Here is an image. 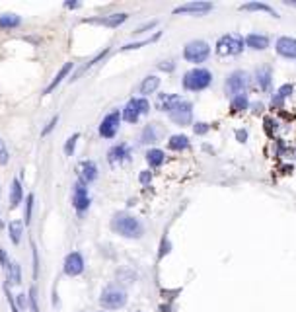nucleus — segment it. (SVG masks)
I'll return each instance as SVG.
<instances>
[{"label": "nucleus", "instance_id": "obj_41", "mask_svg": "<svg viewBox=\"0 0 296 312\" xmlns=\"http://www.w3.org/2000/svg\"><path fill=\"white\" fill-rule=\"evenodd\" d=\"M0 263H2V267H6L8 263H6V256H4V250L0 248Z\"/></svg>", "mask_w": 296, "mask_h": 312}, {"label": "nucleus", "instance_id": "obj_11", "mask_svg": "<svg viewBox=\"0 0 296 312\" xmlns=\"http://www.w3.org/2000/svg\"><path fill=\"white\" fill-rule=\"evenodd\" d=\"M275 49L284 59H296V39L292 37H279L275 43Z\"/></svg>", "mask_w": 296, "mask_h": 312}, {"label": "nucleus", "instance_id": "obj_3", "mask_svg": "<svg viewBox=\"0 0 296 312\" xmlns=\"http://www.w3.org/2000/svg\"><path fill=\"white\" fill-rule=\"evenodd\" d=\"M244 39L240 35H222L218 41H216V53L220 57H234V55H240L244 51Z\"/></svg>", "mask_w": 296, "mask_h": 312}, {"label": "nucleus", "instance_id": "obj_28", "mask_svg": "<svg viewBox=\"0 0 296 312\" xmlns=\"http://www.w3.org/2000/svg\"><path fill=\"white\" fill-rule=\"evenodd\" d=\"M247 107H249V102L246 94H238L232 98V111H246Z\"/></svg>", "mask_w": 296, "mask_h": 312}, {"label": "nucleus", "instance_id": "obj_29", "mask_svg": "<svg viewBox=\"0 0 296 312\" xmlns=\"http://www.w3.org/2000/svg\"><path fill=\"white\" fill-rule=\"evenodd\" d=\"M20 18L16 14H4L0 16V28H18L20 26Z\"/></svg>", "mask_w": 296, "mask_h": 312}, {"label": "nucleus", "instance_id": "obj_40", "mask_svg": "<svg viewBox=\"0 0 296 312\" xmlns=\"http://www.w3.org/2000/svg\"><path fill=\"white\" fill-rule=\"evenodd\" d=\"M236 137H238V139L244 142V140L247 139V133H246V131H236Z\"/></svg>", "mask_w": 296, "mask_h": 312}, {"label": "nucleus", "instance_id": "obj_43", "mask_svg": "<svg viewBox=\"0 0 296 312\" xmlns=\"http://www.w3.org/2000/svg\"><path fill=\"white\" fill-rule=\"evenodd\" d=\"M286 4L288 6H296V0H286Z\"/></svg>", "mask_w": 296, "mask_h": 312}, {"label": "nucleus", "instance_id": "obj_30", "mask_svg": "<svg viewBox=\"0 0 296 312\" xmlns=\"http://www.w3.org/2000/svg\"><path fill=\"white\" fill-rule=\"evenodd\" d=\"M6 269H8V281H12L14 285H20V281H22V277H20V265L14 261V263H8Z\"/></svg>", "mask_w": 296, "mask_h": 312}, {"label": "nucleus", "instance_id": "obj_18", "mask_svg": "<svg viewBox=\"0 0 296 312\" xmlns=\"http://www.w3.org/2000/svg\"><path fill=\"white\" fill-rule=\"evenodd\" d=\"M242 10H251V12H265L273 18H279V14L269 6V4H263V2H246L242 4Z\"/></svg>", "mask_w": 296, "mask_h": 312}, {"label": "nucleus", "instance_id": "obj_6", "mask_svg": "<svg viewBox=\"0 0 296 312\" xmlns=\"http://www.w3.org/2000/svg\"><path fill=\"white\" fill-rule=\"evenodd\" d=\"M148 109H150V104H148L144 98H134V100H131V102L125 105L123 117H125V121H129V123H136V121H138V115H140V113H148Z\"/></svg>", "mask_w": 296, "mask_h": 312}, {"label": "nucleus", "instance_id": "obj_31", "mask_svg": "<svg viewBox=\"0 0 296 312\" xmlns=\"http://www.w3.org/2000/svg\"><path fill=\"white\" fill-rule=\"evenodd\" d=\"M158 139V135H156V129L152 127V125H148L144 131H142V142H154Z\"/></svg>", "mask_w": 296, "mask_h": 312}, {"label": "nucleus", "instance_id": "obj_14", "mask_svg": "<svg viewBox=\"0 0 296 312\" xmlns=\"http://www.w3.org/2000/svg\"><path fill=\"white\" fill-rule=\"evenodd\" d=\"M96 176H98V166H96L92 160H84V162L80 164V178H82V182H84V184H90V182L96 180Z\"/></svg>", "mask_w": 296, "mask_h": 312}, {"label": "nucleus", "instance_id": "obj_10", "mask_svg": "<svg viewBox=\"0 0 296 312\" xmlns=\"http://www.w3.org/2000/svg\"><path fill=\"white\" fill-rule=\"evenodd\" d=\"M82 271H84V260H82V256H80L78 252L68 254L66 260H65V273L70 275V277H76V275H80Z\"/></svg>", "mask_w": 296, "mask_h": 312}, {"label": "nucleus", "instance_id": "obj_36", "mask_svg": "<svg viewBox=\"0 0 296 312\" xmlns=\"http://www.w3.org/2000/svg\"><path fill=\"white\" fill-rule=\"evenodd\" d=\"M26 306H28V296L22 293V295H18V308H20V310H26Z\"/></svg>", "mask_w": 296, "mask_h": 312}, {"label": "nucleus", "instance_id": "obj_4", "mask_svg": "<svg viewBox=\"0 0 296 312\" xmlns=\"http://www.w3.org/2000/svg\"><path fill=\"white\" fill-rule=\"evenodd\" d=\"M99 302H101V306H103V308L117 310V308L125 306V302H127V295H125V291H121V289H117V287H107V289L101 293Z\"/></svg>", "mask_w": 296, "mask_h": 312}, {"label": "nucleus", "instance_id": "obj_26", "mask_svg": "<svg viewBox=\"0 0 296 312\" xmlns=\"http://www.w3.org/2000/svg\"><path fill=\"white\" fill-rule=\"evenodd\" d=\"M70 69H72V63H66V65H65V67L59 70V74L53 78V82H51V84L45 88V94H49L51 90H55V88H57V84H59V82H61V80H63V78H65V76L70 72Z\"/></svg>", "mask_w": 296, "mask_h": 312}, {"label": "nucleus", "instance_id": "obj_24", "mask_svg": "<svg viewBox=\"0 0 296 312\" xmlns=\"http://www.w3.org/2000/svg\"><path fill=\"white\" fill-rule=\"evenodd\" d=\"M255 80H257V84H259L261 90H269V88H271V72H269L267 69H259V70L255 72Z\"/></svg>", "mask_w": 296, "mask_h": 312}, {"label": "nucleus", "instance_id": "obj_17", "mask_svg": "<svg viewBox=\"0 0 296 312\" xmlns=\"http://www.w3.org/2000/svg\"><path fill=\"white\" fill-rule=\"evenodd\" d=\"M127 156H129V146H127V144H117V146H113V148L107 152V160H109L111 164H115V162L125 160Z\"/></svg>", "mask_w": 296, "mask_h": 312}, {"label": "nucleus", "instance_id": "obj_27", "mask_svg": "<svg viewBox=\"0 0 296 312\" xmlns=\"http://www.w3.org/2000/svg\"><path fill=\"white\" fill-rule=\"evenodd\" d=\"M22 230H24V226H22L20 221H12V223L8 225V232H10V238H12L14 244H20V240H22Z\"/></svg>", "mask_w": 296, "mask_h": 312}, {"label": "nucleus", "instance_id": "obj_9", "mask_svg": "<svg viewBox=\"0 0 296 312\" xmlns=\"http://www.w3.org/2000/svg\"><path fill=\"white\" fill-rule=\"evenodd\" d=\"M119 121H121L119 111H111L109 115H105L103 121H101V125H99V135L105 137V139L115 137V133H117V129H119Z\"/></svg>", "mask_w": 296, "mask_h": 312}, {"label": "nucleus", "instance_id": "obj_5", "mask_svg": "<svg viewBox=\"0 0 296 312\" xmlns=\"http://www.w3.org/2000/svg\"><path fill=\"white\" fill-rule=\"evenodd\" d=\"M211 55V47L207 41H191L183 49V57L189 63H203Z\"/></svg>", "mask_w": 296, "mask_h": 312}, {"label": "nucleus", "instance_id": "obj_21", "mask_svg": "<svg viewBox=\"0 0 296 312\" xmlns=\"http://www.w3.org/2000/svg\"><path fill=\"white\" fill-rule=\"evenodd\" d=\"M168 146L172 150H185L189 146V139L185 135H174L170 140H168Z\"/></svg>", "mask_w": 296, "mask_h": 312}, {"label": "nucleus", "instance_id": "obj_35", "mask_svg": "<svg viewBox=\"0 0 296 312\" xmlns=\"http://www.w3.org/2000/svg\"><path fill=\"white\" fill-rule=\"evenodd\" d=\"M193 131H195L197 135H205V133L209 131V125H207V123H195V125H193Z\"/></svg>", "mask_w": 296, "mask_h": 312}, {"label": "nucleus", "instance_id": "obj_19", "mask_svg": "<svg viewBox=\"0 0 296 312\" xmlns=\"http://www.w3.org/2000/svg\"><path fill=\"white\" fill-rule=\"evenodd\" d=\"M127 20V14H111L107 18H99V20H90V22H96V24H103L107 28H117L121 26L123 22Z\"/></svg>", "mask_w": 296, "mask_h": 312}, {"label": "nucleus", "instance_id": "obj_7", "mask_svg": "<svg viewBox=\"0 0 296 312\" xmlns=\"http://www.w3.org/2000/svg\"><path fill=\"white\" fill-rule=\"evenodd\" d=\"M247 86V74L246 72H242V70H236V72H232L228 78H226V86H224V90H226V94L228 96H238V94H242L244 92V88Z\"/></svg>", "mask_w": 296, "mask_h": 312}, {"label": "nucleus", "instance_id": "obj_2", "mask_svg": "<svg viewBox=\"0 0 296 312\" xmlns=\"http://www.w3.org/2000/svg\"><path fill=\"white\" fill-rule=\"evenodd\" d=\"M213 82V74L207 69H193L183 76V88L191 92H201L209 88Z\"/></svg>", "mask_w": 296, "mask_h": 312}, {"label": "nucleus", "instance_id": "obj_8", "mask_svg": "<svg viewBox=\"0 0 296 312\" xmlns=\"http://www.w3.org/2000/svg\"><path fill=\"white\" fill-rule=\"evenodd\" d=\"M170 117H172V121L174 123H178V125H189L191 123V117H193V105L189 104V102H180V104H176V107L170 111Z\"/></svg>", "mask_w": 296, "mask_h": 312}, {"label": "nucleus", "instance_id": "obj_23", "mask_svg": "<svg viewBox=\"0 0 296 312\" xmlns=\"http://www.w3.org/2000/svg\"><path fill=\"white\" fill-rule=\"evenodd\" d=\"M146 160H148V164H150V166L158 168V166L164 162V152H162V150H158V148L148 150V152H146Z\"/></svg>", "mask_w": 296, "mask_h": 312}, {"label": "nucleus", "instance_id": "obj_15", "mask_svg": "<svg viewBox=\"0 0 296 312\" xmlns=\"http://www.w3.org/2000/svg\"><path fill=\"white\" fill-rule=\"evenodd\" d=\"M246 45L251 47V49H255V51H263V49H267V45H269V37H267V35H261V34H249V35L246 37Z\"/></svg>", "mask_w": 296, "mask_h": 312}, {"label": "nucleus", "instance_id": "obj_16", "mask_svg": "<svg viewBox=\"0 0 296 312\" xmlns=\"http://www.w3.org/2000/svg\"><path fill=\"white\" fill-rule=\"evenodd\" d=\"M181 102V98L180 96H174V94H162L160 98H158V102H156V105L162 109V111H172L174 107H176V104H180Z\"/></svg>", "mask_w": 296, "mask_h": 312}, {"label": "nucleus", "instance_id": "obj_20", "mask_svg": "<svg viewBox=\"0 0 296 312\" xmlns=\"http://www.w3.org/2000/svg\"><path fill=\"white\" fill-rule=\"evenodd\" d=\"M158 86H160V78L158 76H146L144 80H142V84H140V94H152V92H156L158 90Z\"/></svg>", "mask_w": 296, "mask_h": 312}, {"label": "nucleus", "instance_id": "obj_32", "mask_svg": "<svg viewBox=\"0 0 296 312\" xmlns=\"http://www.w3.org/2000/svg\"><path fill=\"white\" fill-rule=\"evenodd\" d=\"M78 137H80V135H78V133H74V135L66 140V144H65V154H66V156H70V154H72V150H74V146H76Z\"/></svg>", "mask_w": 296, "mask_h": 312}, {"label": "nucleus", "instance_id": "obj_13", "mask_svg": "<svg viewBox=\"0 0 296 312\" xmlns=\"http://www.w3.org/2000/svg\"><path fill=\"white\" fill-rule=\"evenodd\" d=\"M72 203H74V207H76L78 211H84V209H88V205H90V197H88V190H86L84 182H78V184L74 186Z\"/></svg>", "mask_w": 296, "mask_h": 312}, {"label": "nucleus", "instance_id": "obj_38", "mask_svg": "<svg viewBox=\"0 0 296 312\" xmlns=\"http://www.w3.org/2000/svg\"><path fill=\"white\" fill-rule=\"evenodd\" d=\"M57 121H59V115H57V117H53V119H51V123H49V125H47V127H45V129H43V133H41V135H47V133H49V131H51V129H53V127H55V125H57Z\"/></svg>", "mask_w": 296, "mask_h": 312}, {"label": "nucleus", "instance_id": "obj_34", "mask_svg": "<svg viewBox=\"0 0 296 312\" xmlns=\"http://www.w3.org/2000/svg\"><path fill=\"white\" fill-rule=\"evenodd\" d=\"M8 162V150L4 146V142L0 140V164H6Z\"/></svg>", "mask_w": 296, "mask_h": 312}, {"label": "nucleus", "instance_id": "obj_12", "mask_svg": "<svg viewBox=\"0 0 296 312\" xmlns=\"http://www.w3.org/2000/svg\"><path fill=\"white\" fill-rule=\"evenodd\" d=\"M209 10H213L211 2H187V4L178 6L174 14H205Z\"/></svg>", "mask_w": 296, "mask_h": 312}, {"label": "nucleus", "instance_id": "obj_22", "mask_svg": "<svg viewBox=\"0 0 296 312\" xmlns=\"http://www.w3.org/2000/svg\"><path fill=\"white\" fill-rule=\"evenodd\" d=\"M20 201H22V184L20 180H14L10 188V207H18Z\"/></svg>", "mask_w": 296, "mask_h": 312}, {"label": "nucleus", "instance_id": "obj_44", "mask_svg": "<svg viewBox=\"0 0 296 312\" xmlns=\"http://www.w3.org/2000/svg\"><path fill=\"white\" fill-rule=\"evenodd\" d=\"M66 6H68V8H76L78 4H76V2H66Z\"/></svg>", "mask_w": 296, "mask_h": 312}, {"label": "nucleus", "instance_id": "obj_1", "mask_svg": "<svg viewBox=\"0 0 296 312\" xmlns=\"http://www.w3.org/2000/svg\"><path fill=\"white\" fill-rule=\"evenodd\" d=\"M111 228L127 238H140L142 236V225L138 223V219L125 215V213L115 215V219L111 221Z\"/></svg>", "mask_w": 296, "mask_h": 312}, {"label": "nucleus", "instance_id": "obj_42", "mask_svg": "<svg viewBox=\"0 0 296 312\" xmlns=\"http://www.w3.org/2000/svg\"><path fill=\"white\" fill-rule=\"evenodd\" d=\"M160 69H164V70H172V69H174V65H160Z\"/></svg>", "mask_w": 296, "mask_h": 312}, {"label": "nucleus", "instance_id": "obj_37", "mask_svg": "<svg viewBox=\"0 0 296 312\" xmlns=\"http://www.w3.org/2000/svg\"><path fill=\"white\" fill-rule=\"evenodd\" d=\"M30 302H32V310H33V312H39V310H37V300H35V289L30 291Z\"/></svg>", "mask_w": 296, "mask_h": 312}, {"label": "nucleus", "instance_id": "obj_33", "mask_svg": "<svg viewBox=\"0 0 296 312\" xmlns=\"http://www.w3.org/2000/svg\"><path fill=\"white\" fill-rule=\"evenodd\" d=\"M32 207H33V195H28V199H26V225H30V221H32Z\"/></svg>", "mask_w": 296, "mask_h": 312}, {"label": "nucleus", "instance_id": "obj_39", "mask_svg": "<svg viewBox=\"0 0 296 312\" xmlns=\"http://www.w3.org/2000/svg\"><path fill=\"white\" fill-rule=\"evenodd\" d=\"M150 178H152V176H150V172H142L138 180H140V184H148V182H150Z\"/></svg>", "mask_w": 296, "mask_h": 312}, {"label": "nucleus", "instance_id": "obj_25", "mask_svg": "<svg viewBox=\"0 0 296 312\" xmlns=\"http://www.w3.org/2000/svg\"><path fill=\"white\" fill-rule=\"evenodd\" d=\"M294 92V86L292 84H284V86H280L279 90H277V94H275V98H273V105L277 107V105H280V102H284V98L286 96H290Z\"/></svg>", "mask_w": 296, "mask_h": 312}]
</instances>
